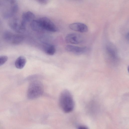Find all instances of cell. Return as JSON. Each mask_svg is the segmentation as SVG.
I'll return each mask as SVG.
<instances>
[{
	"mask_svg": "<svg viewBox=\"0 0 129 129\" xmlns=\"http://www.w3.org/2000/svg\"><path fill=\"white\" fill-rule=\"evenodd\" d=\"M59 103L61 109L65 113H70L73 110L75 106L74 101L71 93L68 90H64L61 93Z\"/></svg>",
	"mask_w": 129,
	"mask_h": 129,
	"instance_id": "1",
	"label": "cell"
},
{
	"mask_svg": "<svg viewBox=\"0 0 129 129\" xmlns=\"http://www.w3.org/2000/svg\"><path fill=\"white\" fill-rule=\"evenodd\" d=\"M43 91V86L41 82L38 80H34L31 82L29 85L27 96L29 99H36L40 97Z\"/></svg>",
	"mask_w": 129,
	"mask_h": 129,
	"instance_id": "2",
	"label": "cell"
},
{
	"mask_svg": "<svg viewBox=\"0 0 129 129\" xmlns=\"http://www.w3.org/2000/svg\"><path fill=\"white\" fill-rule=\"evenodd\" d=\"M37 20L41 31L45 30L52 32L57 31V29L56 26L48 18L42 17Z\"/></svg>",
	"mask_w": 129,
	"mask_h": 129,
	"instance_id": "3",
	"label": "cell"
},
{
	"mask_svg": "<svg viewBox=\"0 0 129 129\" xmlns=\"http://www.w3.org/2000/svg\"><path fill=\"white\" fill-rule=\"evenodd\" d=\"M65 40L68 43L78 44L82 43L84 41L83 36L79 34L72 33L68 34L66 37Z\"/></svg>",
	"mask_w": 129,
	"mask_h": 129,
	"instance_id": "4",
	"label": "cell"
},
{
	"mask_svg": "<svg viewBox=\"0 0 129 129\" xmlns=\"http://www.w3.org/2000/svg\"><path fill=\"white\" fill-rule=\"evenodd\" d=\"M106 53L110 60L114 63L117 62L118 59L117 52L115 47L111 44H108L106 47Z\"/></svg>",
	"mask_w": 129,
	"mask_h": 129,
	"instance_id": "5",
	"label": "cell"
},
{
	"mask_svg": "<svg viewBox=\"0 0 129 129\" xmlns=\"http://www.w3.org/2000/svg\"><path fill=\"white\" fill-rule=\"evenodd\" d=\"M4 37L7 40L14 44H19L23 39V37L22 36L14 35L10 32H6L5 35Z\"/></svg>",
	"mask_w": 129,
	"mask_h": 129,
	"instance_id": "6",
	"label": "cell"
},
{
	"mask_svg": "<svg viewBox=\"0 0 129 129\" xmlns=\"http://www.w3.org/2000/svg\"><path fill=\"white\" fill-rule=\"evenodd\" d=\"M65 50L68 52L77 55H80L85 53L87 48L85 47H80L71 45L65 47Z\"/></svg>",
	"mask_w": 129,
	"mask_h": 129,
	"instance_id": "7",
	"label": "cell"
},
{
	"mask_svg": "<svg viewBox=\"0 0 129 129\" xmlns=\"http://www.w3.org/2000/svg\"><path fill=\"white\" fill-rule=\"evenodd\" d=\"M69 27L72 30L80 33L86 32L88 30V27L86 24L80 22L71 24L69 25Z\"/></svg>",
	"mask_w": 129,
	"mask_h": 129,
	"instance_id": "8",
	"label": "cell"
},
{
	"mask_svg": "<svg viewBox=\"0 0 129 129\" xmlns=\"http://www.w3.org/2000/svg\"><path fill=\"white\" fill-rule=\"evenodd\" d=\"M43 48L45 52L49 55H53L56 52L55 47L51 44L45 43L43 45Z\"/></svg>",
	"mask_w": 129,
	"mask_h": 129,
	"instance_id": "9",
	"label": "cell"
},
{
	"mask_svg": "<svg viewBox=\"0 0 129 129\" xmlns=\"http://www.w3.org/2000/svg\"><path fill=\"white\" fill-rule=\"evenodd\" d=\"M26 62V59L25 57L22 56H20L15 61V66L18 69H22L25 66Z\"/></svg>",
	"mask_w": 129,
	"mask_h": 129,
	"instance_id": "10",
	"label": "cell"
},
{
	"mask_svg": "<svg viewBox=\"0 0 129 129\" xmlns=\"http://www.w3.org/2000/svg\"><path fill=\"white\" fill-rule=\"evenodd\" d=\"M35 15L32 12L28 11L24 13L22 15V20L26 24L34 20Z\"/></svg>",
	"mask_w": 129,
	"mask_h": 129,
	"instance_id": "11",
	"label": "cell"
},
{
	"mask_svg": "<svg viewBox=\"0 0 129 129\" xmlns=\"http://www.w3.org/2000/svg\"><path fill=\"white\" fill-rule=\"evenodd\" d=\"M8 60V57L5 55L0 56V66L5 63Z\"/></svg>",
	"mask_w": 129,
	"mask_h": 129,
	"instance_id": "12",
	"label": "cell"
},
{
	"mask_svg": "<svg viewBox=\"0 0 129 129\" xmlns=\"http://www.w3.org/2000/svg\"><path fill=\"white\" fill-rule=\"evenodd\" d=\"M41 4H45L47 3L48 0H37Z\"/></svg>",
	"mask_w": 129,
	"mask_h": 129,
	"instance_id": "13",
	"label": "cell"
},
{
	"mask_svg": "<svg viewBox=\"0 0 129 129\" xmlns=\"http://www.w3.org/2000/svg\"><path fill=\"white\" fill-rule=\"evenodd\" d=\"M11 4H14L15 2V0H6Z\"/></svg>",
	"mask_w": 129,
	"mask_h": 129,
	"instance_id": "14",
	"label": "cell"
},
{
	"mask_svg": "<svg viewBox=\"0 0 129 129\" xmlns=\"http://www.w3.org/2000/svg\"><path fill=\"white\" fill-rule=\"evenodd\" d=\"M78 128L79 129H87V128L86 127L84 126H79Z\"/></svg>",
	"mask_w": 129,
	"mask_h": 129,
	"instance_id": "15",
	"label": "cell"
},
{
	"mask_svg": "<svg viewBox=\"0 0 129 129\" xmlns=\"http://www.w3.org/2000/svg\"><path fill=\"white\" fill-rule=\"evenodd\" d=\"M126 38H127V39L128 40L129 39V34L128 33H127V34L126 35Z\"/></svg>",
	"mask_w": 129,
	"mask_h": 129,
	"instance_id": "16",
	"label": "cell"
},
{
	"mask_svg": "<svg viewBox=\"0 0 129 129\" xmlns=\"http://www.w3.org/2000/svg\"></svg>",
	"mask_w": 129,
	"mask_h": 129,
	"instance_id": "17",
	"label": "cell"
}]
</instances>
